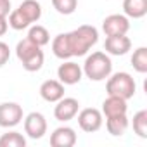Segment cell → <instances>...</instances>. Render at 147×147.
Instances as JSON below:
<instances>
[{
    "mask_svg": "<svg viewBox=\"0 0 147 147\" xmlns=\"http://www.w3.org/2000/svg\"><path fill=\"white\" fill-rule=\"evenodd\" d=\"M128 116L126 114H118V116H109L106 118V128L113 137H121L128 130Z\"/></svg>",
    "mask_w": 147,
    "mask_h": 147,
    "instance_id": "obj_15",
    "label": "cell"
},
{
    "mask_svg": "<svg viewBox=\"0 0 147 147\" xmlns=\"http://www.w3.org/2000/svg\"><path fill=\"white\" fill-rule=\"evenodd\" d=\"M7 23H9V26H11L12 30H16V31L26 30V28L31 26V23L23 16V12H21L19 9H14V11L9 12V19H7Z\"/></svg>",
    "mask_w": 147,
    "mask_h": 147,
    "instance_id": "obj_23",
    "label": "cell"
},
{
    "mask_svg": "<svg viewBox=\"0 0 147 147\" xmlns=\"http://www.w3.org/2000/svg\"><path fill=\"white\" fill-rule=\"evenodd\" d=\"M123 12L131 19L144 18L147 14V0H123Z\"/></svg>",
    "mask_w": 147,
    "mask_h": 147,
    "instance_id": "obj_16",
    "label": "cell"
},
{
    "mask_svg": "<svg viewBox=\"0 0 147 147\" xmlns=\"http://www.w3.org/2000/svg\"><path fill=\"white\" fill-rule=\"evenodd\" d=\"M131 49V40L126 35H114V36H106L104 42V50L106 54L111 55H125Z\"/></svg>",
    "mask_w": 147,
    "mask_h": 147,
    "instance_id": "obj_11",
    "label": "cell"
},
{
    "mask_svg": "<svg viewBox=\"0 0 147 147\" xmlns=\"http://www.w3.org/2000/svg\"><path fill=\"white\" fill-rule=\"evenodd\" d=\"M11 11H12L11 0H0V16H2V18H7Z\"/></svg>",
    "mask_w": 147,
    "mask_h": 147,
    "instance_id": "obj_26",
    "label": "cell"
},
{
    "mask_svg": "<svg viewBox=\"0 0 147 147\" xmlns=\"http://www.w3.org/2000/svg\"><path fill=\"white\" fill-rule=\"evenodd\" d=\"M40 97L47 102H57L64 97V85L59 80H45L40 85Z\"/></svg>",
    "mask_w": 147,
    "mask_h": 147,
    "instance_id": "obj_13",
    "label": "cell"
},
{
    "mask_svg": "<svg viewBox=\"0 0 147 147\" xmlns=\"http://www.w3.org/2000/svg\"><path fill=\"white\" fill-rule=\"evenodd\" d=\"M131 66L137 73H140V75H144V73H147V49L145 47H138L133 55H131Z\"/></svg>",
    "mask_w": 147,
    "mask_h": 147,
    "instance_id": "obj_20",
    "label": "cell"
},
{
    "mask_svg": "<svg viewBox=\"0 0 147 147\" xmlns=\"http://www.w3.org/2000/svg\"><path fill=\"white\" fill-rule=\"evenodd\" d=\"M23 107L18 102H2L0 104V126L14 128L23 121Z\"/></svg>",
    "mask_w": 147,
    "mask_h": 147,
    "instance_id": "obj_5",
    "label": "cell"
},
{
    "mask_svg": "<svg viewBox=\"0 0 147 147\" xmlns=\"http://www.w3.org/2000/svg\"><path fill=\"white\" fill-rule=\"evenodd\" d=\"M0 147H26V138L19 131H9L0 137Z\"/></svg>",
    "mask_w": 147,
    "mask_h": 147,
    "instance_id": "obj_22",
    "label": "cell"
},
{
    "mask_svg": "<svg viewBox=\"0 0 147 147\" xmlns=\"http://www.w3.org/2000/svg\"><path fill=\"white\" fill-rule=\"evenodd\" d=\"M57 78L62 85H76L83 78V69L76 62L66 61L57 67Z\"/></svg>",
    "mask_w": 147,
    "mask_h": 147,
    "instance_id": "obj_9",
    "label": "cell"
},
{
    "mask_svg": "<svg viewBox=\"0 0 147 147\" xmlns=\"http://www.w3.org/2000/svg\"><path fill=\"white\" fill-rule=\"evenodd\" d=\"M16 55L21 61L23 67L26 71H30V73L40 71L42 66H43V61H45L42 47L35 45L28 38H23L21 42H18V45H16Z\"/></svg>",
    "mask_w": 147,
    "mask_h": 147,
    "instance_id": "obj_3",
    "label": "cell"
},
{
    "mask_svg": "<svg viewBox=\"0 0 147 147\" xmlns=\"http://www.w3.org/2000/svg\"><path fill=\"white\" fill-rule=\"evenodd\" d=\"M83 75L90 82H102L107 80V76L113 73V61L106 52H92L83 64Z\"/></svg>",
    "mask_w": 147,
    "mask_h": 147,
    "instance_id": "obj_2",
    "label": "cell"
},
{
    "mask_svg": "<svg viewBox=\"0 0 147 147\" xmlns=\"http://www.w3.org/2000/svg\"><path fill=\"white\" fill-rule=\"evenodd\" d=\"M106 92H107V95H116V97H121V99L128 100L135 95L137 83H135V80L130 73L119 71V73H114V75L111 73L107 76Z\"/></svg>",
    "mask_w": 147,
    "mask_h": 147,
    "instance_id": "obj_4",
    "label": "cell"
},
{
    "mask_svg": "<svg viewBox=\"0 0 147 147\" xmlns=\"http://www.w3.org/2000/svg\"><path fill=\"white\" fill-rule=\"evenodd\" d=\"M11 59V49L5 42H0V67L5 66Z\"/></svg>",
    "mask_w": 147,
    "mask_h": 147,
    "instance_id": "obj_25",
    "label": "cell"
},
{
    "mask_svg": "<svg viewBox=\"0 0 147 147\" xmlns=\"http://www.w3.org/2000/svg\"><path fill=\"white\" fill-rule=\"evenodd\" d=\"M18 9L23 12V16H24L31 24H33V23H38L40 18H42V5L36 2V0H23L21 5H19Z\"/></svg>",
    "mask_w": 147,
    "mask_h": 147,
    "instance_id": "obj_17",
    "label": "cell"
},
{
    "mask_svg": "<svg viewBox=\"0 0 147 147\" xmlns=\"http://www.w3.org/2000/svg\"><path fill=\"white\" fill-rule=\"evenodd\" d=\"M76 144V131L71 126H59L50 135L52 147H73Z\"/></svg>",
    "mask_w": 147,
    "mask_h": 147,
    "instance_id": "obj_12",
    "label": "cell"
},
{
    "mask_svg": "<svg viewBox=\"0 0 147 147\" xmlns=\"http://www.w3.org/2000/svg\"><path fill=\"white\" fill-rule=\"evenodd\" d=\"M102 113L95 107H85L78 113V125L83 131L87 133H94L97 130H100L102 126Z\"/></svg>",
    "mask_w": 147,
    "mask_h": 147,
    "instance_id": "obj_7",
    "label": "cell"
},
{
    "mask_svg": "<svg viewBox=\"0 0 147 147\" xmlns=\"http://www.w3.org/2000/svg\"><path fill=\"white\" fill-rule=\"evenodd\" d=\"M26 38L31 40L35 45L43 47V45H47V43L50 42V33H49L47 28H43V26H40V24H33V26L30 28Z\"/></svg>",
    "mask_w": 147,
    "mask_h": 147,
    "instance_id": "obj_19",
    "label": "cell"
},
{
    "mask_svg": "<svg viewBox=\"0 0 147 147\" xmlns=\"http://www.w3.org/2000/svg\"><path fill=\"white\" fill-rule=\"evenodd\" d=\"M24 133L33 138V140H38L42 138L45 133H47V119L42 113H30L26 118H24Z\"/></svg>",
    "mask_w": 147,
    "mask_h": 147,
    "instance_id": "obj_8",
    "label": "cell"
},
{
    "mask_svg": "<svg viewBox=\"0 0 147 147\" xmlns=\"http://www.w3.org/2000/svg\"><path fill=\"white\" fill-rule=\"evenodd\" d=\"M9 30V23H7V18H2L0 16V36H4Z\"/></svg>",
    "mask_w": 147,
    "mask_h": 147,
    "instance_id": "obj_27",
    "label": "cell"
},
{
    "mask_svg": "<svg viewBox=\"0 0 147 147\" xmlns=\"http://www.w3.org/2000/svg\"><path fill=\"white\" fill-rule=\"evenodd\" d=\"M52 5L54 9L62 14V16H69L76 11L78 7V0H52Z\"/></svg>",
    "mask_w": 147,
    "mask_h": 147,
    "instance_id": "obj_24",
    "label": "cell"
},
{
    "mask_svg": "<svg viewBox=\"0 0 147 147\" xmlns=\"http://www.w3.org/2000/svg\"><path fill=\"white\" fill-rule=\"evenodd\" d=\"M52 52H54V55L57 59H62V61L71 59V52H69V47H67L66 33H61V35H57L52 40Z\"/></svg>",
    "mask_w": 147,
    "mask_h": 147,
    "instance_id": "obj_18",
    "label": "cell"
},
{
    "mask_svg": "<svg viewBox=\"0 0 147 147\" xmlns=\"http://www.w3.org/2000/svg\"><path fill=\"white\" fill-rule=\"evenodd\" d=\"M130 30V21L123 14H111L102 21V31L106 36H114V35H126Z\"/></svg>",
    "mask_w": 147,
    "mask_h": 147,
    "instance_id": "obj_10",
    "label": "cell"
},
{
    "mask_svg": "<svg viewBox=\"0 0 147 147\" xmlns=\"http://www.w3.org/2000/svg\"><path fill=\"white\" fill-rule=\"evenodd\" d=\"M67 38V47L71 52V57H82L85 55L99 40V31L97 28L90 24H82L76 30L66 33Z\"/></svg>",
    "mask_w": 147,
    "mask_h": 147,
    "instance_id": "obj_1",
    "label": "cell"
},
{
    "mask_svg": "<svg viewBox=\"0 0 147 147\" xmlns=\"http://www.w3.org/2000/svg\"><path fill=\"white\" fill-rule=\"evenodd\" d=\"M128 106L126 100L116 95H107V99H104L102 102V116L109 118V116H118V114H126Z\"/></svg>",
    "mask_w": 147,
    "mask_h": 147,
    "instance_id": "obj_14",
    "label": "cell"
},
{
    "mask_svg": "<svg viewBox=\"0 0 147 147\" xmlns=\"http://www.w3.org/2000/svg\"><path fill=\"white\" fill-rule=\"evenodd\" d=\"M133 131L140 137V138H147V111L142 109L138 113L133 114Z\"/></svg>",
    "mask_w": 147,
    "mask_h": 147,
    "instance_id": "obj_21",
    "label": "cell"
},
{
    "mask_svg": "<svg viewBox=\"0 0 147 147\" xmlns=\"http://www.w3.org/2000/svg\"><path fill=\"white\" fill-rule=\"evenodd\" d=\"M80 111V102L75 99V97H62L55 102V107H54V116L57 121H71Z\"/></svg>",
    "mask_w": 147,
    "mask_h": 147,
    "instance_id": "obj_6",
    "label": "cell"
}]
</instances>
